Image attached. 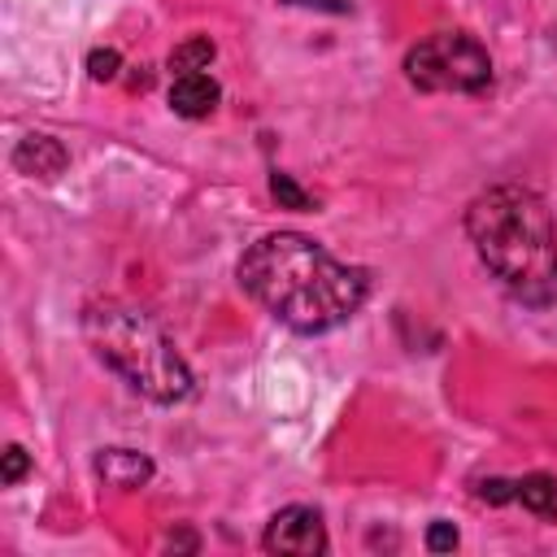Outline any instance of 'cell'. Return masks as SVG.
Instances as JSON below:
<instances>
[{"instance_id":"11","label":"cell","mask_w":557,"mask_h":557,"mask_svg":"<svg viewBox=\"0 0 557 557\" xmlns=\"http://www.w3.org/2000/svg\"><path fill=\"white\" fill-rule=\"evenodd\" d=\"M270 191H274V200H278L283 209H313V196L300 191V187L292 183V174H283V170L270 174Z\"/></svg>"},{"instance_id":"3","label":"cell","mask_w":557,"mask_h":557,"mask_svg":"<svg viewBox=\"0 0 557 557\" xmlns=\"http://www.w3.org/2000/svg\"><path fill=\"white\" fill-rule=\"evenodd\" d=\"M83 339L131 392L157 405H178L191 396L196 379L174 348V339L152 322V313L126 300H96L83 309Z\"/></svg>"},{"instance_id":"7","label":"cell","mask_w":557,"mask_h":557,"mask_svg":"<svg viewBox=\"0 0 557 557\" xmlns=\"http://www.w3.org/2000/svg\"><path fill=\"white\" fill-rule=\"evenodd\" d=\"M96 474L104 487H117V492H135L152 479V461L135 448H100L96 453Z\"/></svg>"},{"instance_id":"5","label":"cell","mask_w":557,"mask_h":557,"mask_svg":"<svg viewBox=\"0 0 557 557\" xmlns=\"http://www.w3.org/2000/svg\"><path fill=\"white\" fill-rule=\"evenodd\" d=\"M261 548L265 553H287V557H313V553H326V527H322V513L309 509V505H287L270 518L265 535H261Z\"/></svg>"},{"instance_id":"9","label":"cell","mask_w":557,"mask_h":557,"mask_svg":"<svg viewBox=\"0 0 557 557\" xmlns=\"http://www.w3.org/2000/svg\"><path fill=\"white\" fill-rule=\"evenodd\" d=\"M513 500H522L540 518H557V479H548V474H522V479H513Z\"/></svg>"},{"instance_id":"2","label":"cell","mask_w":557,"mask_h":557,"mask_svg":"<svg viewBox=\"0 0 557 557\" xmlns=\"http://www.w3.org/2000/svg\"><path fill=\"white\" fill-rule=\"evenodd\" d=\"M466 235L483 270L522 305L557 300V222L548 205L522 187L500 183L470 200Z\"/></svg>"},{"instance_id":"4","label":"cell","mask_w":557,"mask_h":557,"mask_svg":"<svg viewBox=\"0 0 557 557\" xmlns=\"http://www.w3.org/2000/svg\"><path fill=\"white\" fill-rule=\"evenodd\" d=\"M405 78L418 91H483L492 83V57L466 30H435L409 48Z\"/></svg>"},{"instance_id":"6","label":"cell","mask_w":557,"mask_h":557,"mask_svg":"<svg viewBox=\"0 0 557 557\" xmlns=\"http://www.w3.org/2000/svg\"><path fill=\"white\" fill-rule=\"evenodd\" d=\"M65 165H70V152L52 135H26L13 148V170L26 178H57Z\"/></svg>"},{"instance_id":"10","label":"cell","mask_w":557,"mask_h":557,"mask_svg":"<svg viewBox=\"0 0 557 557\" xmlns=\"http://www.w3.org/2000/svg\"><path fill=\"white\" fill-rule=\"evenodd\" d=\"M209 61H213V39L196 35V39H187V44H178L170 52V74L174 78L178 74H200V70H209Z\"/></svg>"},{"instance_id":"14","label":"cell","mask_w":557,"mask_h":557,"mask_svg":"<svg viewBox=\"0 0 557 557\" xmlns=\"http://www.w3.org/2000/svg\"><path fill=\"white\" fill-rule=\"evenodd\" d=\"M426 548H431V553H448V548H457V527H453V522H431V531H426Z\"/></svg>"},{"instance_id":"1","label":"cell","mask_w":557,"mask_h":557,"mask_svg":"<svg viewBox=\"0 0 557 557\" xmlns=\"http://www.w3.org/2000/svg\"><path fill=\"white\" fill-rule=\"evenodd\" d=\"M239 287L283 326L322 335L344 326L370 296V274L331 257L318 239L270 231L239 257Z\"/></svg>"},{"instance_id":"8","label":"cell","mask_w":557,"mask_h":557,"mask_svg":"<svg viewBox=\"0 0 557 557\" xmlns=\"http://www.w3.org/2000/svg\"><path fill=\"white\" fill-rule=\"evenodd\" d=\"M218 96H222V87H218L205 70H200V74H178L174 87H170V109H174L178 117L200 122V117H209V113L218 109Z\"/></svg>"},{"instance_id":"13","label":"cell","mask_w":557,"mask_h":557,"mask_svg":"<svg viewBox=\"0 0 557 557\" xmlns=\"http://www.w3.org/2000/svg\"><path fill=\"white\" fill-rule=\"evenodd\" d=\"M26 466H30L26 453H22L17 444H9V448H4V466H0V483H17V479L26 474Z\"/></svg>"},{"instance_id":"15","label":"cell","mask_w":557,"mask_h":557,"mask_svg":"<svg viewBox=\"0 0 557 557\" xmlns=\"http://www.w3.org/2000/svg\"><path fill=\"white\" fill-rule=\"evenodd\" d=\"M283 4H296V9H318V13H348L352 0H283Z\"/></svg>"},{"instance_id":"12","label":"cell","mask_w":557,"mask_h":557,"mask_svg":"<svg viewBox=\"0 0 557 557\" xmlns=\"http://www.w3.org/2000/svg\"><path fill=\"white\" fill-rule=\"evenodd\" d=\"M117 70H122V57H117L113 48H96V52L87 57V74H91L96 83H113Z\"/></svg>"}]
</instances>
